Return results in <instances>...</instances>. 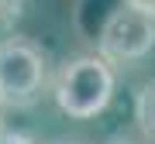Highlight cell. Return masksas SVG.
Wrapping results in <instances>:
<instances>
[{
    "label": "cell",
    "instance_id": "1",
    "mask_svg": "<svg viewBox=\"0 0 155 144\" xmlns=\"http://www.w3.org/2000/svg\"><path fill=\"white\" fill-rule=\"evenodd\" d=\"M114 86H117L114 65H107L100 55H72L59 65L52 79V96L66 117L90 120L110 106Z\"/></svg>",
    "mask_w": 155,
    "mask_h": 144
},
{
    "label": "cell",
    "instance_id": "2",
    "mask_svg": "<svg viewBox=\"0 0 155 144\" xmlns=\"http://www.w3.org/2000/svg\"><path fill=\"white\" fill-rule=\"evenodd\" d=\"M48 55L31 38H4L0 41V106L31 110L48 89Z\"/></svg>",
    "mask_w": 155,
    "mask_h": 144
},
{
    "label": "cell",
    "instance_id": "3",
    "mask_svg": "<svg viewBox=\"0 0 155 144\" xmlns=\"http://www.w3.org/2000/svg\"><path fill=\"white\" fill-rule=\"evenodd\" d=\"M155 52V14L121 4L104 21L97 38V55L107 65H131Z\"/></svg>",
    "mask_w": 155,
    "mask_h": 144
},
{
    "label": "cell",
    "instance_id": "4",
    "mask_svg": "<svg viewBox=\"0 0 155 144\" xmlns=\"http://www.w3.org/2000/svg\"><path fill=\"white\" fill-rule=\"evenodd\" d=\"M134 120H138L141 137L148 144H155V79L145 83L134 96Z\"/></svg>",
    "mask_w": 155,
    "mask_h": 144
},
{
    "label": "cell",
    "instance_id": "5",
    "mask_svg": "<svg viewBox=\"0 0 155 144\" xmlns=\"http://www.w3.org/2000/svg\"><path fill=\"white\" fill-rule=\"evenodd\" d=\"M0 144H31L28 134H17V130H4L0 127Z\"/></svg>",
    "mask_w": 155,
    "mask_h": 144
},
{
    "label": "cell",
    "instance_id": "6",
    "mask_svg": "<svg viewBox=\"0 0 155 144\" xmlns=\"http://www.w3.org/2000/svg\"><path fill=\"white\" fill-rule=\"evenodd\" d=\"M107 144H148V141H138V137H131V134H117V137H110Z\"/></svg>",
    "mask_w": 155,
    "mask_h": 144
},
{
    "label": "cell",
    "instance_id": "7",
    "mask_svg": "<svg viewBox=\"0 0 155 144\" xmlns=\"http://www.w3.org/2000/svg\"><path fill=\"white\" fill-rule=\"evenodd\" d=\"M124 4L138 7V11H148V14H155V0H124Z\"/></svg>",
    "mask_w": 155,
    "mask_h": 144
},
{
    "label": "cell",
    "instance_id": "8",
    "mask_svg": "<svg viewBox=\"0 0 155 144\" xmlns=\"http://www.w3.org/2000/svg\"><path fill=\"white\" fill-rule=\"evenodd\" d=\"M52 144H83V141H69V137H62V141H52Z\"/></svg>",
    "mask_w": 155,
    "mask_h": 144
}]
</instances>
